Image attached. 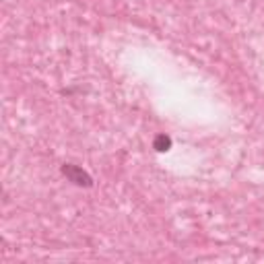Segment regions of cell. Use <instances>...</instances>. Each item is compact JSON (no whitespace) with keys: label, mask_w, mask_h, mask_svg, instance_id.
<instances>
[{"label":"cell","mask_w":264,"mask_h":264,"mask_svg":"<svg viewBox=\"0 0 264 264\" xmlns=\"http://www.w3.org/2000/svg\"><path fill=\"white\" fill-rule=\"evenodd\" d=\"M62 175L66 180H69L71 184H75V186H79V188H91L93 186V178L89 173H87L83 167H79V165H75V163H64L62 165Z\"/></svg>","instance_id":"1"},{"label":"cell","mask_w":264,"mask_h":264,"mask_svg":"<svg viewBox=\"0 0 264 264\" xmlns=\"http://www.w3.org/2000/svg\"><path fill=\"white\" fill-rule=\"evenodd\" d=\"M153 149L157 153H167L171 149V139L167 135H157L155 141H153Z\"/></svg>","instance_id":"2"}]
</instances>
